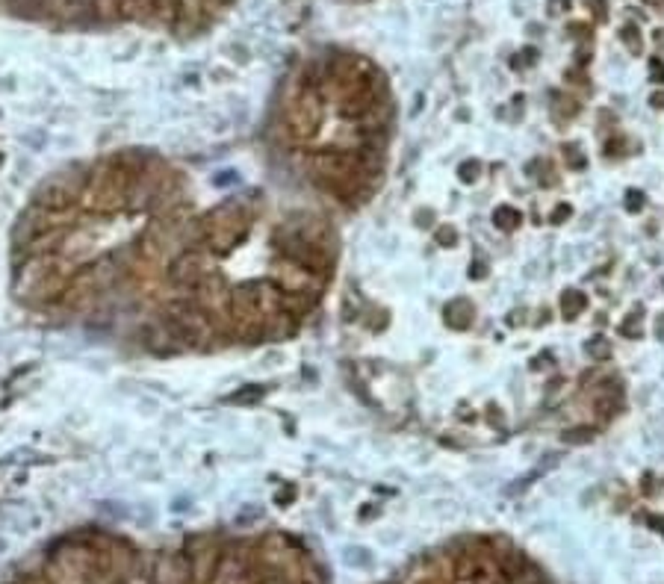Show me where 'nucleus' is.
<instances>
[{
    "label": "nucleus",
    "instance_id": "nucleus-20",
    "mask_svg": "<svg viewBox=\"0 0 664 584\" xmlns=\"http://www.w3.org/2000/svg\"><path fill=\"white\" fill-rule=\"evenodd\" d=\"M470 278H475V280L487 278V266H485V263H473V266H470Z\"/></svg>",
    "mask_w": 664,
    "mask_h": 584
},
{
    "label": "nucleus",
    "instance_id": "nucleus-16",
    "mask_svg": "<svg viewBox=\"0 0 664 584\" xmlns=\"http://www.w3.org/2000/svg\"><path fill=\"white\" fill-rule=\"evenodd\" d=\"M564 160H567V165H573V168H585V156L578 154V148H564Z\"/></svg>",
    "mask_w": 664,
    "mask_h": 584
},
{
    "label": "nucleus",
    "instance_id": "nucleus-2",
    "mask_svg": "<svg viewBox=\"0 0 664 584\" xmlns=\"http://www.w3.org/2000/svg\"><path fill=\"white\" fill-rule=\"evenodd\" d=\"M313 168L322 180H328L334 189L340 192H351L358 189L363 177H370V172L363 168V163L355 154H343V151H325L313 156Z\"/></svg>",
    "mask_w": 664,
    "mask_h": 584
},
{
    "label": "nucleus",
    "instance_id": "nucleus-11",
    "mask_svg": "<svg viewBox=\"0 0 664 584\" xmlns=\"http://www.w3.org/2000/svg\"><path fill=\"white\" fill-rule=\"evenodd\" d=\"M620 39H623V45L629 48V53H641V30L635 24H626L623 30H620Z\"/></svg>",
    "mask_w": 664,
    "mask_h": 584
},
{
    "label": "nucleus",
    "instance_id": "nucleus-21",
    "mask_svg": "<svg viewBox=\"0 0 664 584\" xmlns=\"http://www.w3.org/2000/svg\"><path fill=\"white\" fill-rule=\"evenodd\" d=\"M653 107H664V95H653Z\"/></svg>",
    "mask_w": 664,
    "mask_h": 584
},
{
    "label": "nucleus",
    "instance_id": "nucleus-18",
    "mask_svg": "<svg viewBox=\"0 0 664 584\" xmlns=\"http://www.w3.org/2000/svg\"><path fill=\"white\" fill-rule=\"evenodd\" d=\"M649 80L664 83V62L661 60H649Z\"/></svg>",
    "mask_w": 664,
    "mask_h": 584
},
{
    "label": "nucleus",
    "instance_id": "nucleus-15",
    "mask_svg": "<svg viewBox=\"0 0 664 584\" xmlns=\"http://www.w3.org/2000/svg\"><path fill=\"white\" fill-rule=\"evenodd\" d=\"M478 172H482V165H478L475 160L463 163V165L458 168V175H461V183H475V180H478Z\"/></svg>",
    "mask_w": 664,
    "mask_h": 584
},
{
    "label": "nucleus",
    "instance_id": "nucleus-17",
    "mask_svg": "<svg viewBox=\"0 0 664 584\" xmlns=\"http://www.w3.org/2000/svg\"><path fill=\"white\" fill-rule=\"evenodd\" d=\"M641 207H644V195L635 192V189H629V192H626V210H629V212H638Z\"/></svg>",
    "mask_w": 664,
    "mask_h": 584
},
{
    "label": "nucleus",
    "instance_id": "nucleus-1",
    "mask_svg": "<svg viewBox=\"0 0 664 584\" xmlns=\"http://www.w3.org/2000/svg\"><path fill=\"white\" fill-rule=\"evenodd\" d=\"M526 566V558L502 549L499 540H473L455 555V573L463 584H511Z\"/></svg>",
    "mask_w": 664,
    "mask_h": 584
},
{
    "label": "nucleus",
    "instance_id": "nucleus-19",
    "mask_svg": "<svg viewBox=\"0 0 664 584\" xmlns=\"http://www.w3.org/2000/svg\"><path fill=\"white\" fill-rule=\"evenodd\" d=\"M570 212H573V210H570L567 204H558V207L553 210V222H555V224H561L564 219H570Z\"/></svg>",
    "mask_w": 664,
    "mask_h": 584
},
{
    "label": "nucleus",
    "instance_id": "nucleus-4",
    "mask_svg": "<svg viewBox=\"0 0 664 584\" xmlns=\"http://www.w3.org/2000/svg\"><path fill=\"white\" fill-rule=\"evenodd\" d=\"M319 121H322V104H319V97L313 92H307L299 101V107H295V112H292V124H295L299 133L310 136L319 127Z\"/></svg>",
    "mask_w": 664,
    "mask_h": 584
},
{
    "label": "nucleus",
    "instance_id": "nucleus-22",
    "mask_svg": "<svg viewBox=\"0 0 664 584\" xmlns=\"http://www.w3.org/2000/svg\"><path fill=\"white\" fill-rule=\"evenodd\" d=\"M646 4H649V6H661V4H664V0H646Z\"/></svg>",
    "mask_w": 664,
    "mask_h": 584
},
{
    "label": "nucleus",
    "instance_id": "nucleus-5",
    "mask_svg": "<svg viewBox=\"0 0 664 584\" xmlns=\"http://www.w3.org/2000/svg\"><path fill=\"white\" fill-rule=\"evenodd\" d=\"M187 566L177 558H160L154 573L145 578V584H187Z\"/></svg>",
    "mask_w": 664,
    "mask_h": 584
},
{
    "label": "nucleus",
    "instance_id": "nucleus-12",
    "mask_svg": "<svg viewBox=\"0 0 664 584\" xmlns=\"http://www.w3.org/2000/svg\"><path fill=\"white\" fill-rule=\"evenodd\" d=\"M593 440V428H573V431H564V443L567 446H585Z\"/></svg>",
    "mask_w": 664,
    "mask_h": 584
},
{
    "label": "nucleus",
    "instance_id": "nucleus-13",
    "mask_svg": "<svg viewBox=\"0 0 664 584\" xmlns=\"http://www.w3.org/2000/svg\"><path fill=\"white\" fill-rule=\"evenodd\" d=\"M434 239H437V245L452 248V245H455V242H458V231H455V227H449V224H443V227H437Z\"/></svg>",
    "mask_w": 664,
    "mask_h": 584
},
{
    "label": "nucleus",
    "instance_id": "nucleus-7",
    "mask_svg": "<svg viewBox=\"0 0 664 584\" xmlns=\"http://www.w3.org/2000/svg\"><path fill=\"white\" fill-rule=\"evenodd\" d=\"M280 283L290 290V292H307V283H310V275H307V269H295V266H287V269H280Z\"/></svg>",
    "mask_w": 664,
    "mask_h": 584
},
{
    "label": "nucleus",
    "instance_id": "nucleus-6",
    "mask_svg": "<svg viewBox=\"0 0 664 584\" xmlns=\"http://www.w3.org/2000/svg\"><path fill=\"white\" fill-rule=\"evenodd\" d=\"M473 316H475V307L467 298H455V301L446 304V325L455 327V331H467L473 325Z\"/></svg>",
    "mask_w": 664,
    "mask_h": 584
},
{
    "label": "nucleus",
    "instance_id": "nucleus-10",
    "mask_svg": "<svg viewBox=\"0 0 664 584\" xmlns=\"http://www.w3.org/2000/svg\"><path fill=\"white\" fill-rule=\"evenodd\" d=\"M588 354H590L593 360H609V358H611V339L593 337L590 343H588Z\"/></svg>",
    "mask_w": 664,
    "mask_h": 584
},
{
    "label": "nucleus",
    "instance_id": "nucleus-14",
    "mask_svg": "<svg viewBox=\"0 0 664 584\" xmlns=\"http://www.w3.org/2000/svg\"><path fill=\"white\" fill-rule=\"evenodd\" d=\"M620 334H623V337H632V339H638V337H641V316H638V313H632V316H629L623 325H620Z\"/></svg>",
    "mask_w": 664,
    "mask_h": 584
},
{
    "label": "nucleus",
    "instance_id": "nucleus-3",
    "mask_svg": "<svg viewBox=\"0 0 664 584\" xmlns=\"http://www.w3.org/2000/svg\"><path fill=\"white\" fill-rule=\"evenodd\" d=\"M399 584H458L455 573V555L449 552H431L426 558L414 561L405 569Z\"/></svg>",
    "mask_w": 664,
    "mask_h": 584
},
{
    "label": "nucleus",
    "instance_id": "nucleus-8",
    "mask_svg": "<svg viewBox=\"0 0 664 584\" xmlns=\"http://www.w3.org/2000/svg\"><path fill=\"white\" fill-rule=\"evenodd\" d=\"M585 307H588L585 292H578V290H567V292H564V298H561V313H564L567 319H576L578 313H585Z\"/></svg>",
    "mask_w": 664,
    "mask_h": 584
},
{
    "label": "nucleus",
    "instance_id": "nucleus-9",
    "mask_svg": "<svg viewBox=\"0 0 664 584\" xmlns=\"http://www.w3.org/2000/svg\"><path fill=\"white\" fill-rule=\"evenodd\" d=\"M493 222H496L499 231H514V227H520V222H522V212L502 204V207H496V212H493Z\"/></svg>",
    "mask_w": 664,
    "mask_h": 584
}]
</instances>
